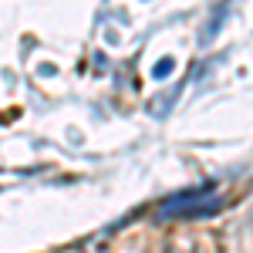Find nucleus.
<instances>
[{
  "mask_svg": "<svg viewBox=\"0 0 253 253\" xmlns=\"http://www.w3.org/2000/svg\"><path fill=\"white\" fill-rule=\"evenodd\" d=\"M223 206V199L213 189H186V193H175L172 199L159 203L156 216L159 219H203V216H213Z\"/></svg>",
  "mask_w": 253,
  "mask_h": 253,
  "instance_id": "1",
  "label": "nucleus"
},
{
  "mask_svg": "<svg viewBox=\"0 0 253 253\" xmlns=\"http://www.w3.org/2000/svg\"><path fill=\"white\" fill-rule=\"evenodd\" d=\"M172 71H175V61L172 58H162V61H156V64H152V78H156V81L169 78Z\"/></svg>",
  "mask_w": 253,
  "mask_h": 253,
  "instance_id": "2",
  "label": "nucleus"
}]
</instances>
